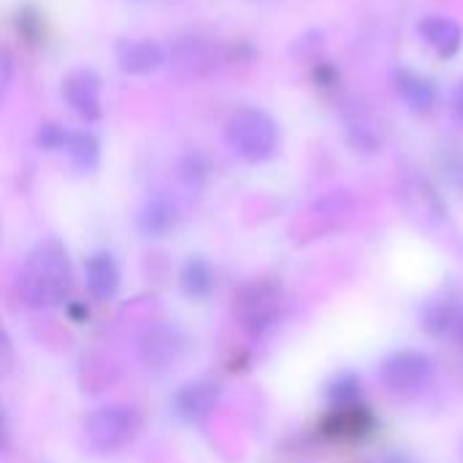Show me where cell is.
I'll use <instances>...</instances> for the list:
<instances>
[{
  "label": "cell",
  "instance_id": "6da1fadb",
  "mask_svg": "<svg viewBox=\"0 0 463 463\" xmlns=\"http://www.w3.org/2000/svg\"><path fill=\"white\" fill-rule=\"evenodd\" d=\"M71 290H73V269L65 247L57 239H46L35 244L16 277V293L22 304L38 312L57 309L71 298Z\"/></svg>",
  "mask_w": 463,
  "mask_h": 463
},
{
  "label": "cell",
  "instance_id": "7a4b0ae2",
  "mask_svg": "<svg viewBox=\"0 0 463 463\" xmlns=\"http://www.w3.org/2000/svg\"><path fill=\"white\" fill-rule=\"evenodd\" d=\"M225 141L236 157L247 163H266L279 149V125L269 111L244 106L231 114L225 125Z\"/></svg>",
  "mask_w": 463,
  "mask_h": 463
},
{
  "label": "cell",
  "instance_id": "3957f363",
  "mask_svg": "<svg viewBox=\"0 0 463 463\" xmlns=\"http://www.w3.org/2000/svg\"><path fill=\"white\" fill-rule=\"evenodd\" d=\"M233 312L239 326L252 336H266L277 328L285 312V293L282 285L274 279H252L241 285L233 298Z\"/></svg>",
  "mask_w": 463,
  "mask_h": 463
},
{
  "label": "cell",
  "instance_id": "277c9868",
  "mask_svg": "<svg viewBox=\"0 0 463 463\" xmlns=\"http://www.w3.org/2000/svg\"><path fill=\"white\" fill-rule=\"evenodd\" d=\"M380 383L396 399H418L434 380V361L420 350H396L380 361Z\"/></svg>",
  "mask_w": 463,
  "mask_h": 463
},
{
  "label": "cell",
  "instance_id": "5b68a950",
  "mask_svg": "<svg viewBox=\"0 0 463 463\" xmlns=\"http://www.w3.org/2000/svg\"><path fill=\"white\" fill-rule=\"evenodd\" d=\"M138 431V412L122 404H106L87 415L84 439L92 453H117Z\"/></svg>",
  "mask_w": 463,
  "mask_h": 463
},
{
  "label": "cell",
  "instance_id": "8992f818",
  "mask_svg": "<svg viewBox=\"0 0 463 463\" xmlns=\"http://www.w3.org/2000/svg\"><path fill=\"white\" fill-rule=\"evenodd\" d=\"M136 347H138L141 364L149 372H165V369H171L182 358V353L187 347V339H184V334L176 326L157 323V326H149L138 336Z\"/></svg>",
  "mask_w": 463,
  "mask_h": 463
},
{
  "label": "cell",
  "instance_id": "52a82bcc",
  "mask_svg": "<svg viewBox=\"0 0 463 463\" xmlns=\"http://www.w3.org/2000/svg\"><path fill=\"white\" fill-rule=\"evenodd\" d=\"M404 209L420 228H442L448 222V206L439 195V190L426 176H407L402 184Z\"/></svg>",
  "mask_w": 463,
  "mask_h": 463
},
{
  "label": "cell",
  "instance_id": "ba28073f",
  "mask_svg": "<svg viewBox=\"0 0 463 463\" xmlns=\"http://www.w3.org/2000/svg\"><path fill=\"white\" fill-rule=\"evenodd\" d=\"M377 431V415L361 402L353 407H331L320 423V434L331 442H364Z\"/></svg>",
  "mask_w": 463,
  "mask_h": 463
},
{
  "label": "cell",
  "instance_id": "9c48e42d",
  "mask_svg": "<svg viewBox=\"0 0 463 463\" xmlns=\"http://www.w3.org/2000/svg\"><path fill=\"white\" fill-rule=\"evenodd\" d=\"M463 320V298L453 290L429 296L420 307V326L434 339H453Z\"/></svg>",
  "mask_w": 463,
  "mask_h": 463
},
{
  "label": "cell",
  "instance_id": "30bf717a",
  "mask_svg": "<svg viewBox=\"0 0 463 463\" xmlns=\"http://www.w3.org/2000/svg\"><path fill=\"white\" fill-rule=\"evenodd\" d=\"M220 396H222V385L220 383H214V380H198V383L184 385L174 396L171 410L184 423H201V420H206L217 410Z\"/></svg>",
  "mask_w": 463,
  "mask_h": 463
},
{
  "label": "cell",
  "instance_id": "8fae6325",
  "mask_svg": "<svg viewBox=\"0 0 463 463\" xmlns=\"http://www.w3.org/2000/svg\"><path fill=\"white\" fill-rule=\"evenodd\" d=\"M62 98L87 122L100 117V79L90 68H76L62 81Z\"/></svg>",
  "mask_w": 463,
  "mask_h": 463
},
{
  "label": "cell",
  "instance_id": "7c38bea8",
  "mask_svg": "<svg viewBox=\"0 0 463 463\" xmlns=\"http://www.w3.org/2000/svg\"><path fill=\"white\" fill-rule=\"evenodd\" d=\"M87 274V290L95 301H109L119 293L122 285V274H119V263L111 252H92L87 258L84 266Z\"/></svg>",
  "mask_w": 463,
  "mask_h": 463
},
{
  "label": "cell",
  "instance_id": "4fadbf2b",
  "mask_svg": "<svg viewBox=\"0 0 463 463\" xmlns=\"http://www.w3.org/2000/svg\"><path fill=\"white\" fill-rule=\"evenodd\" d=\"M418 33L423 38L426 46H431L439 57H456L463 46V30L461 24L450 16H442V14H431V16H423L420 24H418Z\"/></svg>",
  "mask_w": 463,
  "mask_h": 463
},
{
  "label": "cell",
  "instance_id": "5bb4252c",
  "mask_svg": "<svg viewBox=\"0 0 463 463\" xmlns=\"http://www.w3.org/2000/svg\"><path fill=\"white\" fill-rule=\"evenodd\" d=\"M393 81H396V92L399 98L407 103L410 111L415 114H429L434 111L437 100H439V92H437V84L423 76V73H415L410 68H399L393 73Z\"/></svg>",
  "mask_w": 463,
  "mask_h": 463
},
{
  "label": "cell",
  "instance_id": "9a60e30c",
  "mask_svg": "<svg viewBox=\"0 0 463 463\" xmlns=\"http://www.w3.org/2000/svg\"><path fill=\"white\" fill-rule=\"evenodd\" d=\"M163 60V46L155 41H122L117 46V62L125 73H152Z\"/></svg>",
  "mask_w": 463,
  "mask_h": 463
},
{
  "label": "cell",
  "instance_id": "2e32d148",
  "mask_svg": "<svg viewBox=\"0 0 463 463\" xmlns=\"http://www.w3.org/2000/svg\"><path fill=\"white\" fill-rule=\"evenodd\" d=\"M174 60L179 68L190 73H206L220 62V49L206 38H184L174 49Z\"/></svg>",
  "mask_w": 463,
  "mask_h": 463
},
{
  "label": "cell",
  "instance_id": "e0dca14e",
  "mask_svg": "<svg viewBox=\"0 0 463 463\" xmlns=\"http://www.w3.org/2000/svg\"><path fill=\"white\" fill-rule=\"evenodd\" d=\"M176 228V206L168 195H152L138 212V231L144 236H165Z\"/></svg>",
  "mask_w": 463,
  "mask_h": 463
},
{
  "label": "cell",
  "instance_id": "ac0fdd59",
  "mask_svg": "<svg viewBox=\"0 0 463 463\" xmlns=\"http://www.w3.org/2000/svg\"><path fill=\"white\" fill-rule=\"evenodd\" d=\"M214 282H217V274L206 258H201V255L187 258V263L182 266V274H179V288L184 290L187 298H206L214 290Z\"/></svg>",
  "mask_w": 463,
  "mask_h": 463
},
{
  "label": "cell",
  "instance_id": "d6986e66",
  "mask_svg": "<svg viewBox=\"0 0 463 463\" xmlns=\"http://www.w3.org/2000/svg\"><path fill=\"white\" fill-rule=\"evenodd\" d=\"M71 163L79 168V171H95L98 168V160H100V144L92 133H84V130H73L68 133L65 130V138H62V146H60Z\"/></svg>",
  "mask_w": 463,
  "mask_h": 463
},
{
  "label": "cell",
  "instance_id": "ffe728a7",
  "mask_svg": "<svg viewBox=\"0 0 463 463\" xmlns=\"http://www.w3.org/2000/svg\"><path fill=\"white\" fill-rule=\"evenodd\" d=\"M323 393L331 407H353V404L364 402V380H361V374L345 369V372H336L326 383Z\"/></svg>",
  "mask_w": 463,
  "mask_h": 463
},
{
  "label": "cell",
  "instance_id": "44dd1931",
  "mask_svg": "<svg viewBox=\"0 0 463 463\" xmlns=\"http://www.w3.org/2000/svg\"><path fill=\"white\" fill-rule=\"evenodd\" d=\"M209 174V163L201 157V155H187L184 163H182V176L190 187H201L203 179Z\"/></svg>",
  "mask_w": 463,
  "mask_h": 463
},
{
  "label": "cell",
  "instance_id": "7402d4cb",
  "mask_svg": "<svg viewBox=\"0 0 463 463\" xmlns=\"http://www.w3.org/2000/svg\"><path fill=\"white\" fill-rule=\"evenodd\" d=\"M62 138H65V130L57 128V125H43L41 133H38V144L43 149H60L62 146Z\"/></svg>",
  "mask_w": 463,
  "mask_h": 463
},
{
  "label": "cell",
  "instance_id": "603a6c76",
  "mask_svg": "<svg viewBox=\"0 0 463 463\" xmlns=\"http://www.w3.org/2000/svg\"><path fill=\"white\" fill-rule=\"evenodd\" d=\"M450 111H453V117L463 125V79L456 84V90L450 95Z\"/></svg>",
  "mask_w": 463,
  "mask_h": 463
},
{
  "label": "cell",
  "instance_id": "cb8c5ba5",
  "mask_svg": "<svg viewBox=\"0 0 463 463\" xmlns=\"http://www.w3.org/2000/svg\"><path fill=\"white\" fill-rule=\"evenodd\" d=\"M374 463H418L407 450H388L380 458H374Z\"/></svg>",
  "mask_w": 463,
  "mask_h": 463
},
{
  "label": "cell",
  "instance_id": "d4e9b609",
  "mask_svg": "<svg viewBox=\"0 0 463 463\" xmlns=\"http://www.w3.org/2000/svg\"><path fill=\"white\" fill-rule=\"evenodd\" d=\"M11 347H8V339H5V331L0 328V358H8Z\"/></svg>",
  "mask_w": 463,
  "mask_h": 463
},
{
  "label": "cell",
  "instance_id": "484cf974",
  "mask_svg": "<svg viewBox=\"0 0 463 463\" xmlns=\"http://www.w3.org/2000/svg\"><path fill=\"white\" fill-rule=\"evenodd\" d=\"M0 445H5V415H3V407H0Z\"/></svg>",
  "mask_w": 463,
  "mask_h": 463
},
{
  "label": "cell",
  "instance_id": "4316f807",
  "mask_svg": "<svg viewBox=\"0 0 463 463\" xmlns=\"http://www.w3.org/2000/svg\"><path fill=\"white\" fill-rule=\"evenodd\" d=\"M453 342H456V345L463 350V320H461V326H458V331H456V336H453Z\"/></svg>",
  "mask_w": 463,
  "mask_h": 463
}]
</instances>
